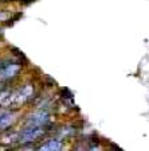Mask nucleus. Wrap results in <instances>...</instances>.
Wrapping results in <instances>:
<instances>
[{"mask_svg": "<svg viewBox=\"0 0 149 151\" xmlns=\"http://www.w3.org/2000/svg\"><path fill=\"white\" fill-rule=\"evenodd\" d=\"M35 99V86L34 84L28 82V84L22 85L18 88L14 93H9L6 100V108L7 109H18L23 104L30 103Z\"/></svg>", "mask_w": 149, "mask_h": 151, "instance_id": "nucleus-1", "label": "nucleus"}, {"mask_svg": "<svg viewBox=\"0 0 149 151\" xmlns=\"http://www.w3.org/2000/svg\"><path fill=\"white\" fill-rule=\"evenodd\" d=\"M47 126H27L20 131L18 136V142L23 146L31 145L34 142L42 139L44 135H46V129Z\"/></svg>", "mask_w": 149, "mask_h": 151, "instance_id": "nucleus-2", "label": "nucleus"}, {"mask_svg": "<svg viewBox=\"0 0 149 151\" xmlns=\"http://www.w3.org/2000/svg\"><path fill=\"white\" fill-rule=\"evenodd\" d=\"M22 72V65L15 61H8V62L0 63V82L12 81L20 74Z\"/></svg>", "mask_w": 149, "mask_h": 151, "instance_id": "nucleus-3", "label": "nucleus"}, {"mask_svg": "<svg viewBox=\"0 0 149 151\" xmlns=\"http://www.w3.org/2000/svg\"><path fill=\"white\" fill-rule=\"evenodd\" d=\"M50 123V112L47 109H38L32 112L24 122V127L27 126H47Z\"/></svg>", "mask_w": 149, "mask_h": 151, "instance_id": "nucleus-4", "label": "nucleus"}, {"mask_svg": "<svg viewBox=\"0 0 149 151\" xmlns=\"http://www.w3.org/2000/svg\"><path fill=\"white\" fill-rule=\"evenodd\" d=\"M18 119V113L14 109H0V131H6Z\"/></svg>", "mask_w": 149, "mask_h": 151, "instance_id": "nucleus-5", "label": "nucleus"}, {"mask_svg": "<svg viewBox=\"0 0 149 151\" xmlns=\"http://www.w3.org/2000/svg\"><path fill=\"white\" fill-rule=\"evenodd\" d=\"M63 145H62V140L54 138V139H48L47 142H44L43 145H41L38 147V150L41 151H59L62 150Z\"/></svg>", "mask_w": 149, "mask_h": 151, "instance_id": "nucleus-6", "label": "nucleus"}, {"mask_svg": "<svg viewBox=\"0 0 149 151\" xmlns=\"http://www.w3.org/2000/svg\"><path fill=\"white\" fill-rule=\"evenodd\" d=\"M1 89H3V85H0V91H1Z\"/></svg>", "mask_w": 149, "mask_h": 151, "instance_id": "nucleus-7", "label": "nucleus"}, {"mask_svg": "<svg viewBox=\"0 0 149 151\" xmlns=\"http://www.w3.org/2000/svg\"><path fill=\"white\" fill-rule=\"evenodd\" d=\"M0 1H7V0H0Z\"/></svg>", "mask_w": 149, "mask_h": 151, "instance_id": "nucleus-8", "label": "nucleus"}, {"mask_svg": "<svg viewBox=\"0 0 149 151\" xmlns=\"http://www.w3.org/2000/svg\"><path fill=\"white\" fill-rule=\"evenodd\" d=\"M0 63H1V62H0Z\"/></svg>", "mask_w": 149, "mask_h": 151, "instance_id": "nucleus-9", "label": "nucleus"}]
</instances>
